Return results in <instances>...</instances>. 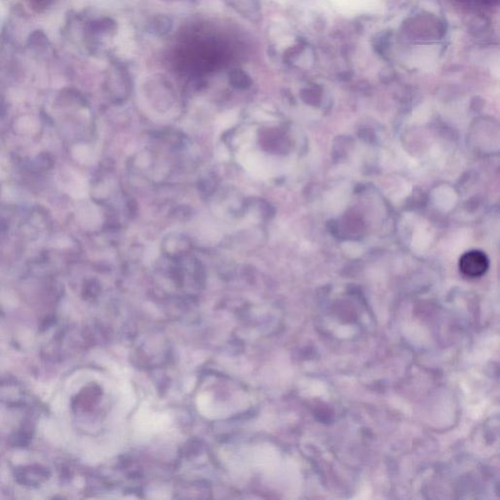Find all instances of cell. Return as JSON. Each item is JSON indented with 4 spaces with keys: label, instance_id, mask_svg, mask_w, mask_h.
I'll list each match as a JSON object with an SVG mask.
<instances>
[{
    "label": "cell",
    "instance_id": "7a4b0ae2",
    "mask_svg": "<svg viewBox=\"0 0 500 500\" xmlns=\"http://www.w3.org/2000/svg\"><path fill=\"white\" fill-rule=\"evenodd\" d=\"M232 84L236 85L237 87H247V85L249 84V77L242 72H234L232 76Z\"/></svg>",
    "mask_w": 500,
    "mask_h": 500
},
{
    "label": "cell",
    "instance_id": "6da1fadb",
    "mask_svg": "<svg viewBox=\"0 0 500 500\" xmlns=\"http://www.w3.org/2000/svg\"><path fill=\"white\" fill-rule=\"evenodd\" d=\"M487 266V257L479 251L468 252L460 260V270L469 277H481L486 272Z\"/></svg>",
    "mask_w": 500,
    "mask_h": 500
}]
</instances>
